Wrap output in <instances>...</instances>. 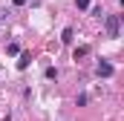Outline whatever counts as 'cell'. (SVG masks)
<instances>
[{
    "mask_svg": "<svg viewBox=\"0 0 124 121\" xmlns=\"http://www.w3.org/2000/svg\"><path fill=\"white\" fill-rule=\"evenodd\" d=\"M61 40H63V43H69V40H72V29H69V26L63 29V35H61Z\"/></svg>",
    "mask_w": 124,
    "mask_h": 121,
    "instance_id": "obj_5",
    "label": "cell"
},
{
    "mask_svg": "<svg viewBox=\"0 0 124 121\" xmlns=\"http://www.w3.org/2000/svg\"><path fill=\"white\" fill-rule=\"evenodd\" d=\"M113 72H116V66H113L110 60H101V63L95 66V75H98V78H113Z\"/></svg>",
    "mask_w": 124,
    "mask_h": 121,
    "instance_id": "obj_1",
    "label": "cell"
},
{
    "mask_svg": "<svg viewBox=\"0 0 124 121\" xmlns=\"http://www.w3.org/2000/svg\"><path fill=\"white\" fill-rule=\"evenodd\" d=\"M118 26H121V17L118 15H110L107 17V35L110 38H118Z\"/></svg>",
    "mask_w": 124,
    "mask_h": 121,
    "instance_id": "obj_2",
    "label": "cell"
},
{
    "mask_svg": "<svg viewBox=\"0 0 124 121\" xmlns=\"http://www.w3.org/2000/svg\"><path fill=\"white\" fill-rule=\"evenodd\" d=\"M6 52H9V55H17V52H20V46H17V43H9V49H6Z\"/></svg>",
    "mask_w": 124,
    "mask_h": 121,
    "instance_id": "obj_7",
    "label": "cell"
},
{
    "mask_svg": "<svg viewBox=\"0 0 124 121\" xmlns=\"http://www.w3.org/2000/svg\"><path fill=\"white\" fill-rule=\"evenodd\" d=\"M84 55H90V46H78V49H75V60L84 58Z\"/></svg>",
    "mask_w": 124,
    "mask_h": 121,
    "instance_id": "obj_4",
    "label": "cell"
},
{
    "mask_svg": "<svg viewBox=\"0 0 124 121\" xmlns=\"http://www.w3.org/2000/svg\"><path fill=\"white\" fill-rule=\"evenodd\" d=\"M46 78H49V81H55V78H58V69H55V66H49V69H46Z\"/></svg>",
    "mask_w": 124,
    "mask_h": 121,
    "instance_id": "obj_6",
    "label": "cell"
},
{
    "mask_svg": "<svg viewBox=\"0 0 124 121\" xmlns=\"http://www.w3.org/2000/svg\"><path fill=\"white\" fill-rule=\"evenodd\" d=\"M75 6L78 9H90V0H75Z\"/></svg>",
    "mask_w": 124,
    "mask_h": 121,
    "instance_id": "obj_8",
    "label": "cell"
},
{
    "mask_svg": "<svg viewBox=\"0 0 124 121\" xmlns=\"http://www.w3.org/2000/svg\"><path fill=\"white\" fill-rule=\"evenodd\" d=\"M29 63H32V55H29V52H20V60H17V69L23 72V69H29Z\"/></svg>",
    "mask_w": 124,
    "mask_h": 121,
    "instance_id": "obj_3",
    "label": "cell"
}]
</instances>
